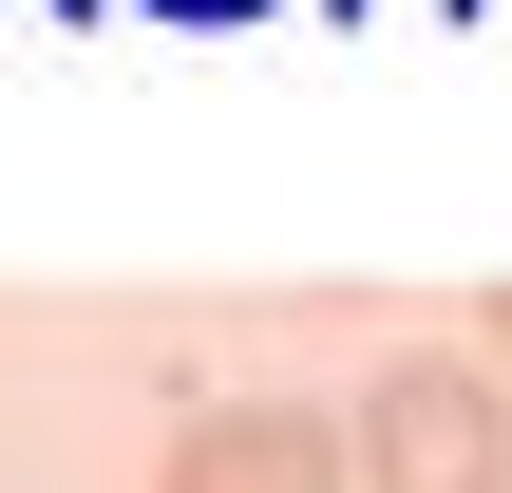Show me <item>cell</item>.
<instances>
[{
  "instance_id": "obj_2",
  "label": "cell",
  "mask_w": 512,
  "mask_h": 493,
  "mask_svg": "<svg viewBox=\"0 0 512 493\" xmlns=\"http://www.w3.org/2000/svg\"><path fill=\"white\" fill-rule=\"evenodd\" d=\"M152 493H342V418H304V399H190V437H171Z\"/></svg>"
},
{
  "instance_id": "obj_1",
  "label": "cell",
  "mask_w": 512,
  "mask_h": 493,
  "mask_svg": "<svg viewBox=\"0 0 512 493\" xmlns=\"http://www.w3.org/2000/svg\"><path fill=\"white\" fill-rule=\"evenodd\" d=\"M342 475H361V493H512V380H494V361H456V342L380 361Z\"/></svg>"
},
{
  "instance_id": "obj_3",
  "label": "cell",
  "mask_w": 512,
  "mask_h": 493,
  "mask_svg": "<svg viewBox=\"0 0 512 493\" xmlns=\"http://www.w3.org/2000/svg\"><path fill=\"white\" fill-rule=\"evenodd\" d=\"M494 361H512V285H494Z\"/></svg>"
}]
</instances>
